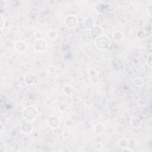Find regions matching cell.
<instances>
[{"instance_id": "6da1fadb", "label": "cell", "mask_w": 152, "mask_h": 152, "mask_svg": "<svg viewBox=\"0 0 152 152\" xmlns=\"http://www.w3.org/2000/svg\"><path fill=\"white\" fill-rule=\"evenodd\" d=\"M96 39H98L99 41L102 42V43H95L97 48L101 50H104L108 48L109 46L110 45V40H109L108 37L106 36H99V37H96Z\"/></svg>"}, {"instance_id": "5b68a950", "label": "cell", "mask_w": 152, "mask_h": 152, "mask_svg": "<svg viewBox=\"0 0 152 152\" xmlns=\"http://www.w3.org/2000/svg\"><path fill=\"white\" fill-rule=\"evenodd\" d=\"M25 109L29 112V115H28L25 118L26 119L31 121L36 117V116H37V110H36V108H34V107H31V106H29V107L28 106V107H26Z\"/></svg>"}, {"instance_id": "8992f818", "label": "cell", "mask_w": 152, "mask_h": 152, "mask_svg": "<svg viewBox=\"0 0 152 152\" xmlns=\"http://www.w3.org/2000/svg\"><path fill=\"white\" fill-rule=\"evenodd\" d=\"M15 49L18 52L23 53L26 50V49L27 48V46H26V43L24 41L19 40L16 42V43L15 45Z\"/></svg>"}, {"instance_id": "9c48e42d", "label": "cell", "mask_w": 152, "mask_h": 152, "mask_svg": "<svg viewBox=\"0 0 152 152\" xmlns=\"http://www.w3.org/2000/svg\"><path fill=\"white\" fill-rule=\"evenodd\" d=\"M96 125H97V126H100V132H102V131L104 130V126H103V125L101 123H98L97 124H96ZM99 127L97 128L96 126H94V130H95L96 131H97V132H99V131H97L98 129H99Z\"/></svg>"}, {"instance_id": "8fae6325", "label": "cell", "mask_w": 152, "mask_h": 152, "mask_svg": "<svg viewBox=\"0 0 152 152\" xmlns=\"http://www.w3.org/2000/svg\"><path fill=\"white\" fill-rule=\"evenodd\" d=\"M4 18H3V16H2V15L1 14V30H2V29H3V23H4Z\"/></svg>"}, {"instance_id": "52a82bcc", "label": "cell", "mask_w": 152, "mask_h": 152, "mask_svg": "<svg viewBox=\"0 0 152 152\" xmlns=\"http://www.w3.org/2000/svg\"><path fill=\"white\" fill-rule=\"evenodd\" d=\"M131 125L135 128H138L141 125V121L138 117H134L131 121Z\"/></svg>"}, {"instance_id": "277c9868", "label": "cell", "mask_w": 152, "mask_h": 152, "mask_svg": "<svg viewBox=\"0 0 152 152\" xmlns=\"http://www.w3.org/2000/svg\"><path fill=\"white\" fill-rule=\"evenodd\" d=\"M48 124L52 128H56L60 124L59 118L55 116H51L48 119Z\"/></svg>"}, {"instance_id": "ba28073f", "label": "cell", "mask_w": 152, "mask_h": 152, "mask_svg": "<svg viewBox=\"0 0 152 152\" xmlns=\"http://www.w3.org/2000/svg\"><path fill=\"white\" fill-rule=\"evenodd\" d=\"M48 36L49 37V39H50V40H55L56 39V37H58V34L57 33L53 30H49L48 33H47Z\"/></svg>"}, {"instance_id": "7a4b0ae2", "label": "cell", "mask_w": 152, "mask_h": 152, "mask_svg": "<svg viewBox=\"0 0 152 152\" xmlns=\"http://www.w3.org/2000/svg\"><path fill=\"white\" fill-rule=\"evenodd\" d=\"M34 47L35 50L39 52H44L47 47L46 42L44 39L39 38L34 42Z\"/></svg>"}, {"instance_id": "3957f363", "label": "cell", "mask_w": 152, "mask_h": 152, "mask_svg": "<svg viewBox=\"0 0 152 152\" xmlns=\"http://www.w3.org/2000/svg\"><path fill=\"white\" fill-rule=\"evenodd\" d=\"M65 23L67 27L69 28H73L75 27L78 24L77 18L72 15H68L65 19Z\"/></svg>"}, {"instance_id": "30bf717a", "label": "cell", "mask_w": 152, "mask_h": 152, "mask_svg": "<svg viewBox=\"0 0 152 152\" xmlns=\"http://www.w3.org/2000/svg\"><path fill=\"white\" fill-rule=\"evenodd\" d=\"M151 53L149 54V56L147 57V65L151 68Z\"/></svg>"}]
</instances>
